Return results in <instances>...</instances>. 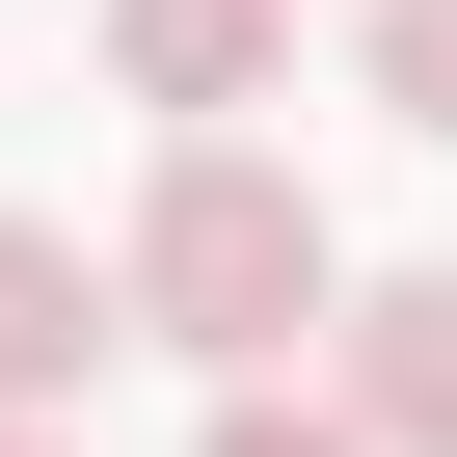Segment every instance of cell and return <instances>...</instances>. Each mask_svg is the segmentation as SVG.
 I'll use <instances>...</instances> for the list:
<instances>
[{"label":"cell","instance_id":"cell-1","mask_svg":"<svg viewBox=\"0 0 457 457\" xmlns=\"http://www.w3.org/2000/svg\"><path fill=\"white\" fill-rule=\"evenodd\" d=\"M108 270H135V323H162L188 377H270V350L350 323V243H323V188H296L270 135H188V162L135 188V243H108Z\"/></svg>","mask_w":457,"mask_h":457},{"label":"cell","instance_id":"cell-2","mask_svg":"<svg viewBox=\"0 0 457 457\" xmlns=\"http://www.w3.org/2000/svg\"><path fill=\"white\" fill-rule=\"evenodd\" d=\"M108 81L188 108V135H243V108L296 81V0H108Z\"/></svg>","mask_w":457,"mask_h":457},{"label":"cell","instance_id":"cell-3","mask_svg":"<svg viewBox=\"0 0 457 457\" xmlns=\"http://www.w3.org/2000/svg\"><path fill=\"white\" fill-rule=\"evenodd\" d=\"M323 350H350V430L377 457H457V270H350Z\"/></svg>","mask_w":457,"mask_h":457},{"label":"cell","instance_id":"cell-4","mask_svg":"<svg viewBox=\"0 0 457 457\" xmlns=\"http://www.w3.org/2000/svg\"><path fill=\"white\" fill-rule=\"evenodd\" d=\"M135 323V270H81V215H0V403H81Z\"/></svg>","mask_w":457,"mask_h":457},{"label":"cell","instance_id":"cell-5","mask_svg":"<svg viewBox=\"0 0 457 457\" xmlns=\"http://www.w3.org/2000/svg\"><path fill=\"white\" fill-rule=\"evenodd\" d=\"M377 108H403V135H457V0H377Z\"/></svg>","mask_w":457,"mask_h":457},{"label":"cell","instance_id":"cell-6","mask_svg":"<svg viewBox=\"0 0 457 457\" xmlns=\"http://www.w3.org/2000/svg\"><path fill=\"white\" fill-rule=\"evenodd\" d=\"M188 457H377V430H350V403H270V377H215V430H188Z\"/></svg>","mask_w":457,"mask_h":457},{"label":"cell","instance_id":"cell-7","mask_svg":"<svg viewBox=\"0 0 457 457\" xmlns=\"http://www.w3.org/2000/svg\"><path fill=\"white\" fill-rule=\"evenodd\" d=\"M0 457H81V403H0Z\"/></svg>","mask_w":457,"mask_h":457}]
</instances>
